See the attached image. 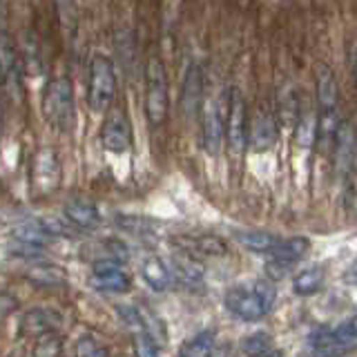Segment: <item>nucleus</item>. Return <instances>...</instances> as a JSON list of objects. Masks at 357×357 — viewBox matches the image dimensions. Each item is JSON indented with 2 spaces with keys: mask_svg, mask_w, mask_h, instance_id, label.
I'll return each instance as SVG.
<instances>
[{
  "mask_svg": "<svg viewBox=\"0 0 357 357\" xmlns=\"http://www.w3.org/2000/svg\"><path fill=\"white\" fill-rule=\"evenodd\" d=\"M277 290L268 279H259L250 286H232L226 293V308L243 321H259L275 306Z\"/></svg>",
  "mask_w": 357,
  "mask_h": 357,
  "instance_id": "nucleus-1",
  "label": "nucleus"
},
{
  "mask_svg": "<svg viewBox=\"0 0 357 357\" xmlns=\"http://www.w3.org/2000/svg\"><path fill=\"white\" fill-rule=\"evenodd\" d=\"M43 116L54 130L70 132L76 123L74 85L67 76H54L43 89Z\"/></svg>",
  "mask_w": 357,
  "mask_h": 357,
  "instance_id": "nucleus-2",
  "label": "nucleus"
},
{
  "mask_svg": "<svg viewBox=\"0 0 357 357\" xmlns=\"http://www.w3.org/2000/svg\"><path fill=\"white\" fill-rule=\"evenodd\" d=\"M116 96V72L105 54H94L89 61V83H87V105L100 114L107 112Z\"/></svg>",
  "mask_w": 357,
  "mask_h": 357,
  "instance_id": "nucleus-3",
  "label": "nucleus"
},
{
  "mask_svg": "<svg viewBox=\"0 0 357 357\" xmlns=\"http://www.w3.org/2000/svg\"><path fill=\"white\" fill-rule=\"evenodd\" d=\"M167 72L156 54L145 63V116L152 128H159L167 119Z\"/></svg>",
  "mask_w": 357,
  "mask_h": 357,
  "instance_id": "nucleus-4",
  "label": "nucleus"
},
{
  "mask_svg": "<svg viewBox=\"0 0 357 357\" xmlns=\"http://www.w3.org/2000/svg\"><path fill=\"white\" fill-rule=\"evenodd\" d=\"M0 87L11 98L18 100L22 94L20 83V59L9 31L0 27Z\"/></svg>",
  "mask_w": 357,
  "mask_h": 357,
  "instance_id": "nucleus-5",
  "label": "nucleus"
},
{
  "mask_svg": "<svg viewBox=\"0 0 357 357\" xmlns=\"http://www.w3.org/2000/svg\"><path fill=\"white\" fill-rule=\"evenodd\" d=\"M245 134H248V123H245V100L237 87H232L228 98V114L223 116V139L228 141L234 154L245 150Z\"/></svg>",
  "mask_w": 357,
  "mask_h": 357,
  "instance_id": "nucleus-6",
  "label": "nucleus"
},
{
  "mask_svg": "<svg viewBox=\"0 0 357 357\" xmlns=\"http://www.w3.org/2000/svg\"><path fill=\"white\" fill-rule=\"evenodd\" d=\"M201 139L204 150L210 156H217L223 145V112L215 96L201 100Z\"/></svg>",
  "mask_w": 357,
  "mask_h": 357,
  "instance_id": "nucleus-7",
  "label": "nucleus"
},
{
  "mask_svg": "<svg viewBox=\"0 0 357 357\" xmlns=\"http://www.w3.org/2000/svg\"><path fill=\"white\" fill-rule=\"evenodd\" d=\"M100 143L107 152L121 154L132 145V128L121 107H109V114L103 121L100 128Z\"/></svg>",
  "mask_w": 357,
  "mask_h": 357,
  "instance_id": "nucleus-8",
  "label": "nucleus"
},
{
  "mask_svg": "<svg viewBox=\"0 0 357 357\" xmlns=\"http://www.w3.org/2000/svg\"><path fill=\"white\" fill-rule=\"evenodd\" d=\"M333 154H335V172L342 181L353 178V165H355V128L353 121H342L340 130L333 141Z\"/></svg>",
  "mask_w": 357,
  "mask_h": 357,
  "instance_id": "nucleus-9",
  "label": "nucleus"
},
{
  "mask_svg": "<svg viewBox=\"0 0 357 357\" xmlns=\"http://www.w3.org/2000/svg\"><path fill=\"white\" fill-rule=\"evenodd\" d=\"M61 312L54 308H29L27 312H22V317L18 321V335L20 337H43V335L56 333V328L61 326Z\"/></svg>",
  "mask_w": 357,
  "mask_h": 357,
  "instance_id": "nucleus-10",
  "label": "nucleus"
},
{
  "mask_svg": "<svg viewBox=\"0 0 357 357\" xmlns=\"http://www.w3.org/2000/svg\"><path fill=\"white\" fill-rule=\"evenodd\" d=\"M33 190L38 195H50L52 190H56L61 181V163H59V154L50 148H43L36 159H33Z\"/></svg>",
  "mask_w": 357,
  "mask_h": 357,
  "instance_id": "nucleus-11",
  "label": "nucleus"
},
{
  "mask_svg": "<svg viewBox=\"0 0 357 357\" xmlns=\"http://www.w3.org/2000/svg\"><path fill=\"white\" fill-rule=\"evenodd\" d=\"M279 137V126H277V116L273 112L268 109H259L257 114L252 116V123L248 128V134L245 139H250V145L255 152H266L271 150L273 145L277 143Z\"/></svg>",
  "mask_w": 357,
  "mask_h": 357,
  "instance_id": "nucleus-12",
  "label": "nucleus"
},
{
  "mask_svg": "<svg viewBox=\"0 0 357 357\" xmlns=\"http://www.w3.org/2000/svg\"><path fill=\"white\" fill-rule=\"evenodd\" d=\"M315 94L319 112H340V85L326 63H319L315 70Z\"/></svg>",
  "mask_w": 357,
  "mask_h": 357,
  "instance_id": "nucleus-13",
  "label": "nucleus"
},
{
  "mask_svg": "<svg viewBox=\"0 0 357 357\" xmlns=\"http://www.w3.org/2000/svg\"><path fill=\"white\" fill-rule=\"evenodd\" d=\"M92 288L100 293H128L132 282L130 277L123 273L119 264H96L92 266V279H89Z\"/></svg>",
  "mask_w": 357,
  "mask_h": 357,
  "instance_id": "nucleus-14",
  "label": "nucleus"
},
{
  "mask_svg": "<svg viewBox=\"0 0 357 357\" xmlns=\"http://www.w3.org/2000/svg\"><path fill=\"white\" fill-rule=\"evenodd\" d=\"M201 100H204V67L199 63H190L181 89V107L185 116L197 114Z\"/></svg>",
  "mask_w": 357,
  "mask_h": 357,
  "instance_id": "nucleus-15",
  "label": "nucleus"
},
{
  "mask_svg": "<svg viewBox=\"0 0 357 357\" xmlns=\"http://www.w3.org/2000/svg\"><path fill=\"white\" fill-rule=\"evenodd\" d=\"M63 215L76 230H94L103 221L96 204H92L89 199H70L65 204Z\"/></svg>",
  "mask_w": 357,
  "mask_h": 357,
  "instance_id": "nucleus-16",
  "label": "nucleus"
},
{
  "mask_svg": "<svg viewBox=\"0 0 357 357\" xmlns=\"http://www.w3.org/2000/svg\"><path fill=\"white\" fill-rule=\"evenodd\" d=\"M174 243L181 245V252H188L199 259V255H210V257H223L228 252V245L221 237L215 234H188V237H176Z\"/></svg>",
  "mask_w": 357,
  "mask_h": 357,
  "instance_id": "nucleus-17",
  "label": "nucleus"
},
{
  "mask_svg": "<svg viewBox=\"0 0 357 357\" xmlns=\"http://www.w3.org/2000/svg\"><path fill=\"white\" fill-rule=\"evenodd\" d=\"M83 257L92 261V266H96V264H119L121 266L128 259V248H126V243H121L116 239H103L98 243L85 245Z\"/></svg>",
  "mask_w": 357,
  "mask_h": 357,
  "instance_id": "nucleus-18",
  "label": "nucleus"
},
{
  "mask_svg": "<svg viewBox=\"0 0 357 357\" xmlns=\"http://www.w3.org/2000/svg\"><path fill=\"white\" fill-rule=\"evenodd\" d=\"M308 248H310V241L306 237H290V239H279L277 245L268 255H271V261H277L290 268L304 259Z\"/></svg>",
  "mask_w": 357,
  "mask_h": 357,
  "instance_id": "nucleus-19",
  "label": "nucleus"
},
{
  "mask_svg": "<svg viewBox=\"0 0 357 357\" xmlns=\"http://www.w3.org/2000/svg\"><path fill=\"white\" fill-rule=\"evenodd\" d=\"M172 271L188 286L201 284V282H204V275H206L204 264H201L197 257L188 255V252H181V250L172 255Z\"/></svg>",
  "mask_w": 357,
  "mask_h": 357,
  "instance_id": "nucleus-20",
  "label": "nucleus"
},
{
  "mask_svg": "<svg viewBox=\"0 0 357 357\" xmlns=\"http://www.w3.org/2000/svg\"><path fill=\"white\" fill-rule=\"evenodd\" d=\"M141 275L145 279V284H148L152 290H159V293H163V290H167L172 286L170 268H167L159 257H148V259H143Z\"/></svg>",
  "mask_w": 357,
  "mask_h": 357,
  "instance_id": "nucleus-21",
  "label": "nucleus"
},
{
  "mask_svg": "<svg viewBox=\"0 0 357 357\" xmlns=\"http://www.w3.org/2000/svg\"><path fill=\"white\" fill-rule=\"evenodd\" d=\"M324 279H326V268L319 264L308 266L293 277V290L299 297H310L321 290Z\"/></svg>",
  "mask_w": 357,
  "mask_h": 357,
  "instance_id": "nucleus-22",
  "label": "nucleus"
},
{
  "mask_svg": "<svg viewBox=\"0 0 357 357\" xmlns=\"http://www.w3.org/2000/svg\"><path fill=\"white\" fill-rule=\"evenodd\" d=\"M25 277L33 286H40V288H54V286H63L67 282V273L63 271L61 266H54V264H36L27 268Z\"/></svg>",
  "mask_w": 357,
  "mask_h": 357,
  "instance_id": "nucleus-23",
  "label": "nucleus"
},
{
  "mask_svg": "<svg viewBox=\"0 0 357 357\" xmlns=\"http://www.w3.org/2000/svg\"><path fill=\"white\" fill-rule=\"evenodd\" d=\"M315 134H317V114L312 109L310 103H301L299 107V116L295 123V139L299 148H310L315 143Z\"/></svg>",
  "mask_w": 357,
  "mask_h": 357,
  "instance_id": "nucleus-24",
  "label": "nucleus"
},
{
  "mask_svg": "<svg viewBox=\"0 0 357 357\" xmlns=\"http://www.w3.org/2000/svg\"><path fill=\"white\" fill-rule=\"evenodd\" d=\"M237 241L250 252H271L277 245L279 237L275 232L266 230H241L237 232Z\"/></svg>",
  "mask_w": 357,
  "mask_h": 357,
  "instance_id": "nucleus-25",
  "label": "nucleus"
},
{
  "mask_svg": "<svg viewBox=\"0 0 357 357\" xmlns=\"http://www.w3.org/2000/svg\"><path fill=\"white\" fill-rule=\"evenodd\" d=\"M212 346H215V333L201 331L178 349L176 357H210Z\"/></svg>",
  "mask_w": 357,
  "mask_h": 357,
  "instance_id": "nucleus-26",
  "label": "nucleus"
},
{
  "mask_svg": "<svg viewBox=\"0 0 357 357\" xmlns=\"http://www.w3.org/2000/svg\"><path fill=\"white\" fill-rule=\"evenodd\" d=\"M277 112H279V121L284 126H295L297 116H299V107H301V100L299 94L295 92L293 87H286L282 94H279V103H277Z\"/></svg>",
  "mask_w": 357,
  "mask_h": 357,
  "instance_id": "nucleus-27",
  "label": "nucleus"
},
{
  "mask_svg": "<svg viewBox=\"0 0 357 357\" xmlns=\"http://www.w3.org/2000/svg\"><path fill=\"white\" fill-rule=\"evenodd\" d=\"M310 349H312V355L315 357H342V355H346L337 346V342H335L333 333L328 328H321L312 335Z\"/></svg>",
  "mask_w": 357,
  "mask_h": 357,
  "instance_id": "nucleus-28",
  "label": "nucleus"
},
{
  "mask_svg": "<svg viewBox=\"0 0 357 357\" xmlns=\"http://www.w3.org/2000/svg\"><path fill=\"white\" fill-rule=\"evenodd\" d=\"M14 239L20 241V243H27V245H33V248H43V245H47L52 241V237L47 232H43V228L38 223H27V226H20L14 230Z\"/></svg>",
  "mask_w": 357,
  "mask_h": 357,
  "instance_id": "nucleus-29",
  "label": "nucleus"
},
{
  "mask_svg": "<svg viewBox=\"0 0 357 357\" xmlns=\"http://www.w3.org/2000/svg\"><path fill=\"white\" fill-rule=\"evenodd\" d=\"M63 335L59 333H50L38 337V342L33 344L31 357H61L63 355Z\"/></svg>",
  "mask_w": 357,
  "mask_h": 357,
  "instance_id": "nucleus-30",
  "label": "nucleus"
},
{
  "mask_svg": "<svg viewBox=\"0 0 357 357\" xmlns=\"http://www.w3.org/2000/svg\"><path fill=\"white\" fill-rule=\"evenodd\" d=\"M36 223L50 237H76L78 234V230L65 217H43Z\"/></svg>",
  "mask_w": 357,
  "mask_h": 357,
  "instance_id": "nucleus-31",
  "label": "nucleus"
},
{
  "mask_svg": "<svg viewBox=\"0 0 357 357\" xmlns=\"http://www.w3.org/2000/svg\"><path fill=\"white\" fill-rule=\"evenodd\" d=\"M271 346H273V337L268 333L259 331V333H252L248 335V337L243 340L241 344V351L248 355V357H259L264 355L266 351H271Z\"/></svg>",
  "mask_w": 357,
  "mask_h": 357,
  "instance_id": "nucleus-32",
  "label": "nucleus"
},
{
  "mask_svg": "<svg viewBox=\"0 0 357 357\" xmlns=\"http://www.w3.org/2000/svg\"><path fill=\"white\" fill-rule=\"evenodd\" d=\"M132 346L137 357H159V344L148 331L132 333Z\"/></svg>",
  "mask_w": 357,
  "mask_h": 357,
  "instance_id": "nucleus-33",
  "label": "nucleus"
},
{
  "mask_svg": "<svg viewBox=\"0 0 357 357\" xmlns=\"http://www.w3.org/2000/svg\"><path fill=\"white\" fill-rule=\"evenodd\" d=\"M333 337L335 342H337V346L344 351V353H349L353 351V346H355V319H346L342 321L337 328H333Z\"/></svg>",
  "mask_w": 357,
  "mask_h": 357,
  "instance_id": "nucleus-34",
  "label": "nucleus"
},
{
  "mask_svg": "<svg viewBox=\"0 0 357 357\" xmlns=\"http://www.w3.org/2000/svg\"><path fill=\"white\" fill-rule=\"evenodd\" d=\"M76 357H109V351L94 337L85 335L76 342Z\"/></svg>",
  "mask_w": 357,
  "mask_h": 357,
  "instance_id": "nucleus-35",
  "label": "nucleus"
},
{
  "mask_svg": "<svg viewBox=\"0 0 357 357\" xmlns=\"http://www.w3.org/2000/svg\"><path fill=\"white\" fill-rule=\"evenodd\" d=\"M18 310V297L9 290H0V324H5Z\"/></svg>",
  "mask_w": 357,
  "mask_h": 357,
  "instance_id": "nucleus-36",
  "label": "nucleus"
},
{
  "mask_svg": "<svg viewBox=\"0 0 357 357\" xmlns=\"http://www.w3.org/2000/svg\"><path fill=\"white\" fill-rule=\"evenodd\" d=\"M40 250H43V248H33V245L20 243V241H14V243H11V255L25 257V259H40Z\"/></svg>",
  "mask_w": 357,
  "mask_h": 357,
  "instance_id": "nucleus-37",
  "label": "nucleus"
},
{
  "mask_svg": "<svg viewBox=\"0 0 357 357\" xmlns=\"http://www.w3.org/2000/svg\"><path fill=\"white\" fill-rule=\"evenodd\" d=\"M5 134V112H3V98H0V139Z\"/></svg>",
  "mask_w": 357,
  "mask_h": 357,
  "instance_id": "nucleus-38",
  "label": "nucleus"
},
{
  "mask_svg": "<svg viewBox=\"0 0 357 357\" xmlns=\"http://www.w3.org/2000/svg\"><path fill=\"white\" fill-rule=\"evenodd\" d=\"M259 357H284V353L279 351V349H271V351H266V353L259 355Z\"/></svg>",
  "mask_w": 357,
  "mask_h": 357,
  "instance_id": "nucleus-39",
  "label": "nucleus"
}]
</instances>
